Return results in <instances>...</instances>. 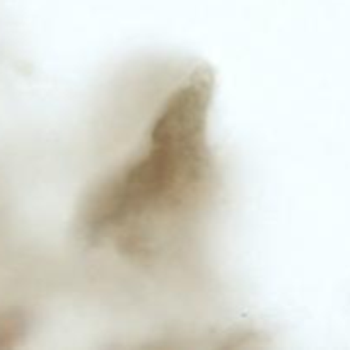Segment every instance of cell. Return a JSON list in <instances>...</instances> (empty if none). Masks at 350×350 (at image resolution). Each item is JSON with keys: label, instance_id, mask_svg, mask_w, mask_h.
<instances>
[{"label": "cell", "instance_id": "6da1fadb", "mask_svg": "<svg viewBox=\"0 0 350 350\" xmlns=\"http://www.w3.org/2000/svg\"><path fill=\"white\" fill-rule=\"evenodd\" d=\"M23 321L21 317L10 313H0V347L7 345L10 338L17 337L21 334Z\"/></svg>", "mask_w": 350, "mask_h": 350}]
</instances>
